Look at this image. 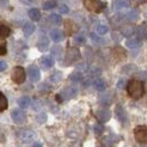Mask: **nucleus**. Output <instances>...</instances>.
I'll use <instances>...</instances> for the list:
<instances>
[{
  "label": "nucleus",
  "mask_w": 147,
  "mask_h": 147,
  "mask_svg": "<svg viewBox=\"0 0 147 147\" xmlns=\"http://www.w3.org/2000/svg\"><path fill=\"white\" fill-rule=\"evenodd\" d=\"M49 40L47 37H42L38 42H37V49L40 52H46L49 49Z\"/></svg>",
  "instance_id": "obj_14"
},
{
  "label": "nucleus",
  "mask_w": 147,
  "mask_h": 147,
  "mask_svg": "<svg viewBox=\"0 0 147 147\" xmlns=\"http://www.w3.org/2000/svg\"><path fill=\"white\" fill-rule=\"evenodd\" d=\"M125 17L127 20H131V21H135L140 18V12L137 9H133V10H129V12L125 14Z\"/></svg>",
  "instance_id": "obj_23"
},
{
  "label": "nucleus",
  "mask_w": 147,
  "mask_h": 147,
  "mask_svg": "<svg viewBox=\"0 0 147 147\" xmlns=\"http://www.w3.org/2000/svg\"><path fill=\"white\" fill-rule=\"evenodd\" d=\"M25 77H26V74H25V69L23 67L17 66V67L13 68L11 78L16 84H18V85L23 84L25 81Z\"/></svg>",
  "instance_id": "obj_3"
},
{
  "label": "nucleus",
  "mask_w": 147,
  "mask_h": 147,
  "mask_svg": "<svg viewBox=\"0 0 147 147\" xmlns=\"http://www.w3.org/2000/svg\"><path fill=\"white\" fill-rule=\"evenodd\" d=\"M93 86H94V88H96L98 91H103L104 89L107 88V85H105L104 80H102V79L94 80V82H93Z\"/></svg>",
  "instance_id": "obj_27"
},
{
  "label": "nucleus",
  "mask_w": 147,
  "mask_h": 147,
  "mask_svg": "<svg viewBox=\"0 0 147 147\" xmlns=\"http://www.w3.org/2000/svg\"><path fill=\"white\" fill-rule=\"evenodd\" d=\"M100 102L102 104H111L112 102V94L111 93H104L101 96V98H100Z\"/></svg>",
  "instance_id": "obj_30"
},
{
  "label": "nucleus",
  "mask_w": 147,
  "mask_h": 147,
  "mask_svg": "<svg viewBox=\"0 0 147 147\" xmlns=\"http://www.w3.org/2000/svg\"><path fill=\"white\" fill-rule=\"evenodd\" d=\"M11 30L6 25H0V38H6L10 35Z\"/></svg>",
  "instance_id": "obj_29"
},
{
  "label": "nucleus",
  "mask_w": 147,
  "mask_h": 147,
  "mask_svg": "<svg viewBox=\"0 0 147 147\" xmlns=\"http://www.w3.org/2000/svg\"><path fill=\"white\" fill-rule=\"evenodd\" d=\"M28 74H29V78L32 82H37L41 78V71L35 65H31L28 69Z\"/></svg>",
  "instance_id": "obj_8"
},
{
  "label": "nucleus",
  "mask_w": 147,
  "mask_h": 147,
  "mask_svg": "<svg viewBox=\"0 0 147 147\" xmlns=\"http://www.w3.org/2000/svg\"><path fill=\"white\" fill-rule=\"evenodd\" d=\"M59 12L61 13H68L69 12V8L66 5H61L59 7Z\"/></svg>",
  "instance_id": "obj_42"
},
{
  "label": "nucleus",
  "mask_w": 147,
  "mask_h": 147,
  "mask_svg": "<svg viewBox=\"0 0 147 147\" xmlns=\"http://www.w3.org/2000/svg\"><path fill=\"white\" fill-rule=\"evenodd\" d=\"M134 137L135 140L141 143L145 144L147 143V126L146 125H138L134 129Z\"/></svg>",
  "instance_id": "obj_4"
},
{
  "label": "nucleus",
  "mask_w": 147,
  "mask_h": 147,
  "mask_svg": "<svg viewBox=\"0 0 147 147\" xmlns=\"http://www.w3.org/2000/svg\"><path fill=\"white\" fill-rule=\"evenodd\" d=\"M75 42L78 44H82L86 42V38H85L84 35H77V36L75 37Z\"/></svg>",
  "instance_id": "obj_39"
},
{
  "label": "nucleus",
  "mask_w": 147,
  "mask_h": 147,
  "mask_svg": "<svg viewBox=\"0 0 147 147\" xmlns=\"http://www.w3.org/2000/svg\"><path fill=\"white\" fill-rule=\"evenodd\" d=\"M117 88H119V89H123V88H124V87L126 86V80L125 79H120L119 80V82H117Z\"/></svg>",
  "instance_id": "obj_41"
},
{
  "label": "nucleus",
  "mask_w": 147,
  "mask_h": 147,
  "mask_svg": "<svg viewBox=\"0 0 147 147\" xmlns=\"http://www.w3.org/2000/svg\"><path fill=\"white\" fill-rule=\"evenodd\" d=\"M80 66H78V69H79V70H85V69H86L87 68V65L86 64H85V63H82V64H79Z\"/></svg>",
  "instance_id": "obj_47"
},
{
  "label": "nucleus",
  "mask_w": 147,
  "mask_h": 147,
  "mask_svg": "<svg viewBox=\"0 0 147 147\" xmlns=\"http://www.w3.org/2000/svg\"><path fill=\"white\" fill-rule=\"evenodd\" d=\"M9 6V0H0V8L1 9H6Z\"/></svg>",
  "instance_id": "obj_43"
},
{
  "label": "nucleus",
  "mask_w": 147,
  "mask_h": 147,
  "mask_svg": "<svg viewBox=\"0 0 147 147\" xmlns=\"http://www.w3.org/2000/svg\"><path fill=\"white\" fill-rule=\"evenodd\" d=\"M94 133L97 135H100V134H102L103 133V131H104V127L101 125V124H96L94 125Z\"/></svg>",
  "instance_id": "obj_38"
},
{
  "label": "nucleus",
  "mask_w": 147,
  "mask_h": 147,
  "mask_svg": "<svg viewBox=\"0 0 147 147\" xmlns=\"http://www.w3.org/2000/svg\"><path fill=\"white\" fill-rule=\"evenodd\" d=\"M90 37H91V40L93 42H96L97 44H103L105 41H104L103 38H101V37L97 36L94 33H90Z\"/></svg>",
  "instance_id": "obj_36"
},
{
  "label": "nucleus",
  "mask_w": 147,
  "mask_h": 147,
  "mask_svg": "<svg viewBox=\"0 0 147 147\" xmlns=\"http://www.w3.org/2000/svg\"><path fill=\"white\" fill-rule=\"evenodd\" d=\"M36 137V133L32 129H23L19 133V140L24 143V144H29L31 142H33Z\"/></svg>",
  "instance_id": "obj_5"
},
{
  "label": "nucleus",
  "mask_w": 147,
  "mask_h": 147,
  "mask_svg": "<svg viewBox=\"0 0 147 147\" xmlns=\"http://www.w3.org/2000/svg\"><path fill=\"white\" fill-rule=\"evenodd\" d=\"M24 5H26V6H30V5H33L34 3V0H21Z\"/></svg>",
  "instance_id": "obj_46"
},
{
  "label": "nucleus",
  "mask_w": 147,
  "mask_h": 147,
  "mask_svg": "<svg viewBox=\"0 0 147 147\" xmlns=\"http://www.w3.org/2000/svg\"><path fill=\"white\" fill-rule=\"evenodd\" d=\"M8 109V100H7L6 96L0 92V112L5 111Z\"/></svg>",
  "instance_id": "obj_26"
},
{
  "label": "nucleus",
  "mask_w": 147,
  "mask_h": 147,
  "mask_svg": "<svg viewBox=\"0 0 147 147\" xmlns=\"http://www.w3.org/2000/svg\"><path fill=\"white\" fill-rule=\"evenodd\" d=\"M80 57H81V54L79 49L77 47H69L66 54V64H71L74 61H78Z\"/></svg>",
  "instance_id": "obj_6"
},
{
  "label": "nucleus",
  "mask_w": 147,
  "mask_h": 147,
  "mask_svg": "<svg viewBox=\"0 0 147 147\" xmlns=\"http://www.w3.org/2000/svg\"><path fill=\"white\" fill-rule=\"evenodd\" d=\"M7 67H8L7 61L0 59V73H1V71H5V70L7 69Z\"/></svg>",
  "instance_id": "obj_40"
},
{
  "label": "nucleus",
  "mask_w": 147,
  "mask_h": 147,
  "mask_svg": "<svg viewBox=\"0 0 147 147\" xmlns=\"http://www.w3.org/2000/svg\"><path fill=\"white\" fill-rule=\"evenodd\" d=\"M137 35L142 40L147 41V25L145 23H142L138 28H137Z\"/></svg>",
  "instance_id": "obj_18"
},
{
  "label": "nucleus",
  "mask_w": 147,
  "mask_h": 147,
  "mask_svg": "<svg viewBox=\"0 0 147 147\" xmlns=\"http://www.w3.org/2000/svg\"><path fill=\"white\" fill-rule=\"evenodd\" d=\"M29 17L32 21H40V19H41V12H40V10L36 9V8H32L29 10Z\"/></svg>",
  "instance_id": "obj_21"
},
{
  "label": "nucleus",
  "mask_w": 147,
  "mask_h": 147,
  "mask_svg": "<svg viewBox=\"0 0 147 147\" xmlns=\"http://www.w3.org/2000/svg\"><path fill=\"white\" fill-rule=\"evenodd\" d=\"M77 88L74 86H70V87H67V88H65L63 92L59 93V96H61V100H64V99H71L74 98L76 94H77Z\"/></svg>",
  "instance_id": "obj_9"
},
{
  "label": "nucleus",
  "mask_w": 147,
  "mask_h": 147,
  "mask_svg": "<svg viewBox=\"0 0 147 147\" xmlns=\"http://www.w3.org/2000/svg\"><path fill=\"white\" fill-rule=\"evenodd\" d=\"M65 28H66V30L68 31V34H73L74 32L77 30V25L75 24L73 21H70V20H67V21H66Z\"/></svg>",
  "instance_id": "obj_28"
},
{
  "label": "nucleus",
  "mask_w": 147,
  "mask_h": 147,
  "mask_svg": "<svg viewBox=\"0 0 147 147\" xmlns=\"http://www.w3.org/2000/svg\"><path fill=\"white\" fill-rule=\"evenodd\" d=\"M49 36H51V38H52L54 42L58 43V42H61V41L64 40V33H63L61 30H58V29H54V30L51 31Z\"/></svg>",
  "instance_id": "obj_11"
},
{
  "label": "nucleus",
  "mask_w": 147,
  "mask_h": 147,
  "mask_svg": "<svg viewBox=\"0 0 147 147\" xmlns=\"http://www.w3.org/2000/svg\"><path fill=\"white\" fill-rule=\"evenodd\" d=\"M7 53V46L6 44H0V56L5 55Z\"/></svg>",
  "instance_id": "obj_44"
},
{
  "label": "nucleus",
  "mask_w": 147,
  "mask_h": 147,
  "mask_svg": "<svg viewBox=\"0 0 147 147\" xmlns=\"http://www.w3.org/2000/svg\"><path fill=\"white\" fill-rule=\"evenodd\" d=\"M52 55L54 56L55 58H57V59H61V56H63V49H61V46H58V45L53 46V49H52Z\"/></svg>",
  "instance_id": "obj_24"
},
{
  "label": "nucleus",
  "mask_w": 147,
  "mask_h": 147,
  "mask_svg": "<svg viewBox=\"0 0 147 147\" xmlns=\"http://www.w3.org/2000/svg\"><path fill=\"white\" fill-rule=\"evenodd\" d=\"M108 32H109V28L105 24H99L97 26V33L99 35H105L108 34Z\"/></svg>",
  "instance_id": "obj_31"
},
{
  "label": "nucleus",
  "mask_w": 147,
  "mask_h": 147,
  "mask_svg": "<svg viewBox=\"0 0 147 147\" xmlns=\"http://www.w3.org/2000/svg\"><path fill=\"white\" fill-rule=\"evenodd\" d=\"M11 119L16 124H23L26 120V115L22 109H14L11 112Z\"/></svg>",
  "instance_id": "obj_7"
},
{
  "label": "nucleus",
  "mask_w": 147,
  "mask_h": 147,
  "mask_svg": "<svg viewBox=\"0 0 147 147\" xmlns=\"http://www.w3.org/2000/svg\"><path fill=\"white\" fill-rule=\"evenodd\" d=\"M137 5H143V3H146L147 0H134Z\"/></svg>",
  "instance_id": "obj_48"
},
{
  "label": "nucleus",
  "mask_w": 147,
  "mask_h": 147,
  "mask_svg": "<svg viewBox=\"0 0 147 147\" xmlns=\"http://www.w3.org/2000/svg\"><path fill=\"white\" fill-rule=\"evenodd\" d=\"M138 77L143 80H147V71H141V73H138Z\"/></svg>",
  "instance_id": "obj_45"
},
{
  "label": "nucleus",
  "mask_w": 147,
  "mask_h": 147,
  "mask_svg": "<svg viewBox=\"0 0 147 147\" xmlns=\"http://www.w3.org/2000/svg\"><path fill=\"white\" fill-rule=\"evenodd\" d=\"M85 7L90 11V12L99 13L104 9V3L100 0H84Z\"/></svg>",
  "instance_id": "obj_2"
},
{
  "label": "nucleus",
  "mask_w": 147,
  "mask_h": 147,
  "mask_svg": "<svg viewBox=\"0 0 147 147\" xmlns=\"http://www.w3.org/2000/svg\"><path fill=\"white\" fill-rule=\"evenodd\" d=\"M34 31H35V25L31 22H26L23 26V33L25 36H30L31 34H33Z\"/></svg>",
  "instance_id": "obj_22"
},
{
  "label": "nucleus",
  "mask_w": 147,
  "mask_h": 147,
  "mask_svg": "<svg viewBox=\"0 0 147 147\" xmlns=\"http://www.w3.org/2000/svg\"><path fill=\"white\" fill-rule=\"evenodd\" d=\"M40 64H41V66L44 69H49L51 67H53V65H54V59L51 56H43L40 59Z\"/></svg>",
  "instance_id": "obj_12"
},
{
  "label": "nucleus",
  "mask_w": 147,
  "mask_h": 147,
  "mask_svg": "<svg viewBox=\"0 0 147 147\" xmlns=\"http://www.w3.org/2000/svg\"><path fill=\"white\" fill-rule=\"evenodd\" d=\"M129 7V0H117L113 3V8L114 10H123Z\"/></svg>",
  "instance_id": "obj_15"
},
{
  "label": "nucleus",
  "mask_w": 147,
  "mask_h": 147,
  "mask_svg": "<svg viewBox=\"0 0 147 147\" xmlns=\"http://www.w3.org/2000/svg\"><path fill=\"white\" fill-rule=\"evenodd\" d=\"M69 79L71 80L73 82H80V81L82 80V76H81V74H79V73H73L70 75Z\"/></svg>",
  "instance_id": "obj_34"
},
{
  "label": "nucleus",
  "mask_w": 147,
  "mask_h": 147,
  "mask_svg": "<svg viewBox=\"0 0 147 147\" xmlns=\"http://www.w3.org/2000/svg\"><path fill=\"white\" fill-rule=\"evenodd\" d=\"M135 32V26L133 24H125L122 26V34L124 36L129 37Z\"/></svg>",
  "instance_id": "obj_20"
},
{
  "label": "nucleus",
  "mask_w": 147,
  "mask_h": 147,
  "mask_svg": "<svg viewBox=\"0 0 147 147\" xmlns=\"http://www.w3.org/2000/svg\"><path fill=\"white\" fill-rule=\"evenodd\" d=\"M127 93L132 99L134 100H138L144 96L145 92V87H144V82L141 80L137 79H132L129 81L127 84Z\"/></svg>",
  "instance_id": "obj_1"
},
{
  "label": "nucleus",
  "mask_w": 147,
  "mask_h": 147,
  "mask_svg": "<svg viewBox=\"0 0 147 147\" xmlns=\"http://www.w3.org/2000/svg\"><path fill=\"white\" fill-rule=\"evenodd\" d=\"M113 56L117 58V61H122L126 57V53H125V49L121 47V46H115L113 49Z\"/></svg>",
  "instance_id": "obj_13"
},
{
  "label": "nucleus",
  "mask_w": 147,
  "mask_h": 147,
  "mask_svg": "<svg viewBox=\"0 0 147 147\" xmlns=\"http://www.w3.org/2000/svg\"><path fill=\"white\" fill-rule=\"evenodd\" d=\"M55 7H56L55 1H45L43 3L44 10H51V9H54Z\"/></svg>",
  "instance_id": "obj_35"
},
{
  "label": "nucleus",
  "mask_w": 147,
  "mask_h": 147,
  "mask_svg": "<svg viewBox=\"0 0 147 147\" xmlns=\"http://www.w3.org/2000/svg\"><path fill=\"white\" fill-rule=\"evenodd\" d=\"M61 78H63V75H61V71H55V73L51 76V81L57 84V82H59V81H61Z\"/></svg>",
  "instance_id": "obj_33"
},
{
  "label": "nucleus",
  "mask_w": 147,
  "mask_h": 147,
  "mask_svg": "<svg viewBox=\"0 0 147 147\" xmlns=\"http://www.w3.org/2000/svg\"><path fill=\"white\" fill-rule=\"evenodd\" d=\"M46 120H47V115H46L45 113H40L36 117V121L38 123H41V124L46 122Z\"/></svg>",
  "instance_id": "obj_37"
},
{
  "label": "nucleus",
  "mask_w": 147,
  "mask_h": 147,
  "mask_svg": "<svg viewBox=\"0 0 147 147\" xmlns=\"http://www.w3.org/2000/svg\"><path fill=\"white\" fill-rule=\"evenodd\" d=\"M123 73H126V75H132L136 71V66H134L133 64H129V65H126L125 67L122 69Z\"/></svg>",
  "instance_id": "obj_32"
},
{
  "label": "nucleus",
  "mask_w": 147,
  "mask_h": 147,
  "mask_svg": "<svg viewBox=\"0 0 147 147\" xmlns=\"http://www.w3.org/2000/svg\"><path fill=\"white\" fill-rule=\"evenodd\" d=\"M141 41L140 38H129L126 42H125V45L126 47H129L131 49H138L141 46Z\"/></svg>",
  "instance_id": "obj_17"
},
{
  "label": "nucleus",
  "mask_w": 147,
  "mask_h": 147,
  "mask_svg": "<svg viewBox=\"0 0 147 147\" xmlns=\"http://www.w3.org/2000/svg\"><path fill=\"white\" fill-rule=\"evenodd\" d=\"M97 117L100 122H108L111 117V112L108 109H100L97 111Z\"/></svg>",
  "instance_id": "obj_10"
},
{
  "label": "nucleus",
  "mask_w": 147,
  "mask_h": 147,
  "mask_svg": "<svg viewBox=\"0 0 147 147\" xmlns=\"http://www.w3.org/2000/svg\"><path fill=\"white\" fill-rule=\"evenodd\" d=\"M49 20L51 21V23H53V24L55 25H59L61 24V21H63V19L59 14H56V13H53V14H51L49 17Z\"/></svg>",
  "instance_id": "obj_25"
},
{
  "label": "nucleus",
  "mask_w": 147,
  "mask_h": 147,
  "mask_svg": "<svg viewBox=\"0 0 147 147\" xmlns=\"http://www.w3.org/2000/svg\"><path fill=\"white\" fill-rule=\"evenodd\" d=\"M115 113H117V117L122 123H124L127 120V117H126V112L123 109L122 105H117V109H115Z\"/></svg>",
  "instance_id": "obj_16"
},
{
  "label": "nucleus",
  "mask_w": 147,
  "mask_h": 147,
  "mask_svg": "<svg viewBox=\"0 0 147 147\" xmlns=\"http://www.w3.org/2000/svg\"><path fill=\"white\" fill-rule=\"evenodd\" d=\"M31 147H43V145H42L41 143H38V142H37V143H34Z\"/></svg>",
  "instance_id": "obj_49"
},
{
  "label": "nucleus",
  "mask_w": 147,
  "mask_h": 147,
  "mask_svg": "<svg viewBox=\"0 0 147 147\" xmlns=\"http://www.w3.org/2000/svg\"><path fill=\"white\" fill-rule=\"evenodd\" d=\"M18 104L21 109H28L31 104V99L28 96H23L18 100Z\"/></svg>",
  "instance_id": "obj_19"
}]
</instances>
